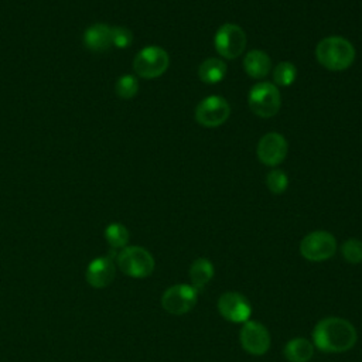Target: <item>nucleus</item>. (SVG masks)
<instances>
[{
	"label": "nucleus",
	"mask_w": 362,
	"mask_h": 362,
	"mask_svg": "<svg viewBox=\"0 0 362 362\" xmlns=\"http://www.w3.org/2000/svg\"><path fill=\"white\" fill-rule=\"evenodd\" d=\"M356 339L355 327L341 317L322 318L313 329V344L322 352H346L356 344Z\"/></svg>",
	"instance_id": "f257e3e1"
},
{
	"label": "nucleus",
	"mask_w": 362,
	"mask_h": 362,
	"mask_svg": "<svg viewBox=\"0 0 362 362\" xmlns=\"http://www.w3.org/2000/svg\"><path fill=\"white\" fill-rule=\"evenodd\" d=\"M115 263L110 256L95 257L86 267V281L95 288L109 286L115 279Z\"/></svg>",
	"instance_id": "ddd939ff"
},
{
	"label": "nucleus",
	"mask_w": 362,
	"mask_h": 362,
	"mask_svg": "<svg viewBox=\"0 0 362 362\" xmlns=\"http://www.w3.org/2000/svg\"><path fill=\"white\" fill-rule=\"evenodd\" d=\"M168 65L170 57L167 51L157 45H148L141 48L133 59L134 72L146 79L161 76L167 71Z\"/></svg>",
	"instance_id": "20e7f679"
},
{
	"label": "nucleus",
	"mask_w": 362,
	"mask_h": 362,
	"mask_svg": "<svg viewBox=\"0 0 362 362\" xmlns=\"http://www.w3.org/2000/svg\"><path fill=\"white\" fill-rule=\"evenodd\" d=\"M297 78V68L294 64L288 61H283L277 64L273 69V82L276 86H290L294 83Z\"/></svg>",
	"instance_id": "aec40b11"
},
{
	"label": "nucleus",
	"mask_w": 362,
	"mask_h": 362,
	"mask_svg": "<svg viewBox=\"0 0 362 362\" xmlns=\"http://www.w3.org/2000/svg\"><path fill=\"white\" fill-rule=\"evenodd\" d=\"M342 257L352 264L362 263V240L356 238H351L345 240L341 246Z\"/></svg>",
	"instance_id": "4be33fe9"
},
{
	"label": "nucleus",
	"mask_w": 362,
	"mask_h": 362,
	"mask_svg": "<svg viewBox=\"0 0 362 362\" xmlns=\"http://www.w3.org/2000/svg\"><path fill=\"white\" fill-rule=\"evenodd\" d=\"M249 107L259 117H273L281 105L279 88L272 82H259L249 92Z\"/></svg>",
	"instance_id": "39448f33"
},
{
	"label": "nucleus",
	"mask_w": 362,
	"mask_h": 362,
	"mask_svg": "<svg viewBox=\"0 0 362 362\" xmlns=\"http://www.w3.org/2000/svg\"><path fill=\"white\" fill-rule=\"evenodd\" d=\"M83 44L93 52H103L112 47V27L105 23L89 25L83 33Z\"/></svg>",
	"instance_id": "4468645a"
},
{
	"label": "nucleus",
	"mask_w": 362,
	"mask_h": 362,
	"mask_svg": "<svg viewBox=\"0 0 362 362\" xmlns=\"http://www.w3.org/2000/svg\"><path fill=\"white\" fill-rule=\"evenodd\" d=\"M216 52L226 59L238 58L246 47V34L242 27L233 23L221 25L214 38Z\"/></svg>",
	"instance_id": "0eeeda50"
},
{
	"label": "nucleus",
	"mask_w": 362,
	"mask_h": 362,
	"mask_svg": "<svg viewBox=\"0 0 362 362\" xmlns=\"http://www.w3.org/2000/svg\"><path fill=\"white\" fill-rule=\"evenodd\" d=\"M198 300V291L188 284H174L161 296L163 308L173 315L189 313Z\"/></svg>",
	"instance_id": "1a4fd4ad"
},
{
	"label": "nucleus",
	"mask_w": 362,
	"mask_h": 362,
	"mask_svg": "<svg viewBox=\"0 0 362 362\" xmlns=\"http://www.w3.org/2000/svg\"><path fill=\"white\" fill-rule=\"evenodd\" d=\"M214 264L205 259V257H198L194 260V263L189 267V279L192 283V287L199 291L202 290L214 277Z\"/></svg>",
	"instance_id": "a211bd4d"
},
{
	"label": "nucleus",
	"mask_w": 362,
	"mask_h": 362,
	"mask_svg": "<svg viewBox=\"0 0 362 362\" xmlns=\"http://www.w3.org/2000/svg\"><path fill=\"white\" fill-rule=\"evenodd\" d=\"M229 115L230 106L219 95L206 96L195 107V120L204 127H218L228 120Z\"/></svg>",
	"instance_id": "6e6552de"
},
{
	"label": "nucleus",
	"mask_w": 362,
	"mask_h": 362,
	"mask_svg": "<svg viewBox=\"0 0 362 362\" xmlns=\"http://www.w3.org/2000/svg\"><path fill=\"white\" fill-rule=\"evenodd\" d=\"M105 238L110 247L122 249V247H126V245L129 242V230L124 225H122L119 222H113L106 226Z\"/></svg>",
	"instance_id": "6ab92c4d"
},
{
	"label": "nucleus",
	"mask_w": 362,
	"mask_h": 362,
	"mask_svg": "<svg viewBox=\"0 0 362 362\" xmlns=\"http://www.w3.org/2000/svg\"><path fill=\"white\" fill-rule=\"evenodd\" d=\"M116 95L122 99H132L139 92V81L134 75H123L116 81Z\"/></svg>",
	"instance_id": "412c9836"
},
{
	"label": "nucleus",
	"mask_w": 362,
	"mask_h": 362,
	"mask_svg": "<svg viewBox=\"0 0 362 362\" xmlns=\"http://www.w3.org/2000/svg\"><path fill=\"white\" fill-rule=\"evenodd\" d=\"M283 352L288 362H308L314 355V344L307 338L297 337L284 345Z\"/></svg>",
	"instance_id": "dca6fc26"
},
{
	"label": "nucleus",
	"mask_w": 362,
	"mask_h": 362,
	"mask_svg": "<svg viewBox=\"0 0 362 362\" xmlns=\"http://www.w3.org/2000/svg\"><path fill=\"white\" fill-rule=\"evenodd\" d=\"M337 252V240L327 230H314L305 235L300 242V253L310 262H324Z\"/></svg>",
	"instance_id": "423d86ee"
},
{
	"label": "nucleus",
	"mask_w": 362,
	"mask_h": 362,
	"mask_svg": "<svg viewBox=\"0 0 362 362\" xmlns=\"http://www.w3.org/2000/svg\"><path fill=\"white\" fill-rule=\"evenodd\" d=\"M117 266L126 276L144 279L154 270V257L141 246H126L117 255Z\"/></svg>",
	"instance_id": "7ed1b4c3"
},
{
	"label": "nucleus",
	"mask_w": 362,
	"mask_h": 362,
	"mask_svg": "<svg viewBox=\"0 0 362 362\" xmlns=\"http://www.w3.org/2000/svg\"><path fill=\"white\" fill-rule=\"evenodd\" d=\"M239 341L242 348L255 356L264 355L270 348V334L267 328L257 321H246L243 322L239 331Z\"/></svg>",
	"instance_id": "9d476101"
},
{
	"label": "nucleus",
	"mask_w": 362,
	"mask_h": 362,
	"mask_svg": "<svg viewBox=\"0 0 362 362\" xmlns=\"http://www.w3.org/2000/svg\"><path fill=\"white\" fill-rule=\"evenodd\" d=\"M266 185L273 194H283L287 189L288 178L283 170L274 168L266 175Z\"/></svg>",
	"instance_id": "5701e85b"
},
{
	"label": "nucleus",
	"mask_w": 362,
	"mask_h": 362,
	"mask_svg": "<svg viewBox=\"0 0 362 362\" xmlns=\"http://www.w3.org/2000/svg\"><path fill=\"white\" fill-rule=\"evenodd\" d=\"M317 61L329 71H344L355 59L354 45L344 37L331 35L322 38L315 48Z\"/></svg>",
	"instance_id": "f03ea898"
},
{
	"label": "nucleus",
	"mask_w": 362,
	"mask_h": 362,
	"mask_svg": "<svg viewBox=\"0 0 362 362\" xmlns=\"http://www.w3.org/2000/svg\"><path fill=\"white\" fill-rule=\"evenodd\" d=\"M219 314L230 322L243 324L252 315V305L249 300L238 291H226L221 294L216 303Z\"/></svg>",
	"instance_id": "9b49d317"
},
{
	"label": "nucleus",
	"mask_w": 362,
	"mask_h": 362,
	"mask_svg": "<svg viewBox=\"0 0 362 362\" xmlns=\"http://www.w3.org/2000/svg\"><path fill=\"white\" fill-rule=\"evenodd\" d=\"M133 41V34L126 27H112V45L116 48H127Z\"/></svg>",
	"instance_id": "b1692460"
},
{
	"label": "nucleus",
	"mask_w": 362,
	"mask_h": 362,
	"mask_svg": "<svg viewBox=\"0 0 362 362\" xmlns=\"http://www.w3.org/2000/svg\"><path fill=\"white\" fill-rule=\"evenodd\" d=\"M287 141L276 132L264 134L257 143V157L259 160L270 167L280 164L287 156Z\"/></svg>",
	"instance_id": "f8f14e48"
},
{
	"label": "nucleus",
	"mask_w": 362,
	"mask_h": 362,
	"mask_svg": "<svg viewBox=\"0 0 362 362\" xmlns=\"http://www.w3.org/2000/svg\"><path fill=\"white\" fill-rule=\"evenodd\" d=\"M243 68L250 78L262 79L270 72L272 61L266 52L260 49H252L243 58Z\"/></svg>",
	"instance_id": "2eb2a0df"
},
{
	"label": "nucleus",
	"mask_w": 362,
	"mask_h": 362,
	"mask_svg": "<svg viewBox=\"0 0 362 362\" xmlns=\"http://www.w3.org/2000/svg\"><path fill=\"white\" fill-rule=\"evenodd\" d=\"M226 64L219 58H206L198 66V78L208 85L221 82L226 75Z\"/></svg>",
	"instance_id": "f3484780"
}]
</instances>
